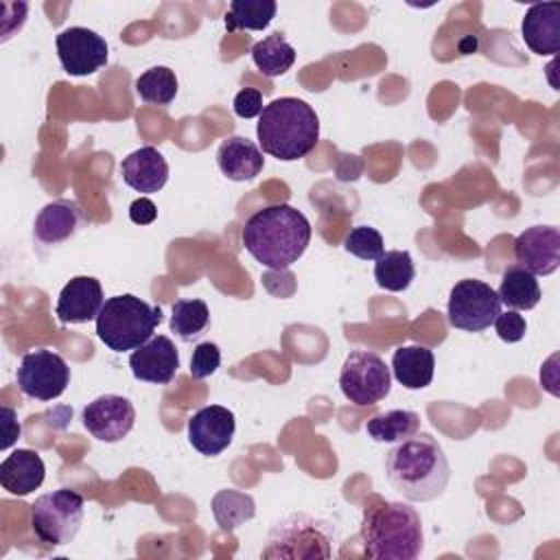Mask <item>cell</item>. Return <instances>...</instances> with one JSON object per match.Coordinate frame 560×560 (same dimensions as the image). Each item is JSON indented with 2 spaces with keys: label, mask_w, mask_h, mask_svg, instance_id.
I'll return each mask as SVG.
<instances>
[{
  "label": "cell",
  "mask_w": 560,
  "mask_h": 560,
  "mask_svg": "<svg viewBox=\"0 0 560 560\" xmlns=\"http://www.w3.org/2000/svg\"><path fill=\"white\" fill-rule=\"evenodd\" d=\"M234 114L241 118H254L262 112V94L256 88H243L232 101Z\"/></svg>",
  "instance_id": "cell-34"
},
{
  "label": "cell",
  "mask_w": 560,
  "mask_h": 560,
  "mask_svg": "<svg viewBox=\"0 0 560 560\" xmlns=\"http://www.w3.org/2000/svg\"><path fill=\"white\" fill-rule=\"evenodd\" d=\"M521 35L536 55H556L560 48V4L538 2L527 9L521 22Z\"/></svg>",
  "instance_id": "cell-19"
},
{
  "label": "cell",
  "mask_w": 560,
  "mask_h": 560,
  "mask_svg": "<svg viewBox=\"0 0 560 560\" xmlns=\"http://www.w3.org/2000/svg\"><path fill=\"white\" fill-rule=\"evenodd\" d=\"M188 442L206 457L223 453L236 431L234 413L221 405H206L188 418Z\"/></svg>",
  "instance_id": "cell-13"
},
{
  "label": "cell",
  "mask_w": 560,
  "mask_h": 560,
  "mask_svg": "<svg viewBox=\"0 0 560 560\" xmlns=\"http://www.w3.org/2000/svg\"><path fill=\"white\" fill-rule=\"evenodd\" d=\"M343 249L361 260H376L385 252V243L376 228L357 225L346 234Z\"/></svg>",
  "instance_id": "cell-31"
},
{
  "label": "cell",
  "mask_w": 560,
  "mask_h": 560,
  "mask_svg": "<svg viewBox=\"0 0 560 560\" xmlns=\"http://www.w3.org/2000/svg\"><path fill=\"white\" fill-rule=\"evenodd\" d=\"M44 459L31 448L13 451L0 464V483L7 492L15 497H24L37 490L44 483Z\"/></svg>",
  "instance_id": "cell-21"
},
{
  "label": "cell",
  "mask_w": 560,
  "mask_h": 560,
  "mask_svg": "<svg viewBox=\"0 0 560 560\" xmlns=\"http://www.w3.org/2000/svg\"><path fill=\"white\" fill-rule=\"evenodd\" d=\"M177 77L166 66H153L136 79V92L144 103L168 105L177 94Z\"/></svg>",
  "instance_id": "cell-30"
},
{
  "label": "cell",
  "mask_w": 560,
  "mask_h": 560,
  "mask_svg": "<svg viewBox=\"0 0 560 560\" xmlns=\"http://www.w3.org/2000/svg\"><path fill=\"white\" fill-rule=\"evenodd\" d=\"M494 328H497L499 339H503L508 343H516V341H521L525 337L527 322H525V317L518 311L510 308V311H503V313L497 315Z\"/></svg>",
  "instance_id": "cell-33"
},
{
  "label": "cell",
  "mask_w": 560,
  "mask_h": 560,
  "mask_svg": "<svg viewBox=\"0 0 560 560\" xmlns=\"http://www.w3.org/2000/svg\"><path fill=\"white\" fill-rule=\"evenodd\" d=\"M385 477L407 501L424 503L446 490L451 466L440 442L429 433L416 431L387 451Z\"/></svg>",
  "instance_id": "cell-1"
},
{
  "label": "cell",
  "mask_w": 560,
  "mask_h": 560,
  "mask_svg": "<svg viewBox=\"0 0 560 560\" xmlns=\"http://www.w3.org/2000/svg\"><path fill=\"white\" fill-rule=\"evenodd\" d=\"M103 304L101 282L92 276H74L61 289L55 313L61 324H85L98 317Z\"/></svg>",
  "instance_id": "cell-16"
},
{
  "label": "cell",
  "mask_w": 560,
  "mask_h": 560,
  "mask_svg": "<svg viewBox=\"0 0 560 560\" xmlns=\"http://www.w3.org/2000/svg\"><path fill=\"white\" fill-rule=\"evenodd\" d=\"M420 429V416L409 409H389L372 416L365 431L374 442H400Z\"/></svg>",
  "instance_id": "cell-25"
},
{
  "label": "cell",
  "mask_w": 560,
  "mask_h": 560,
  "mask_svg": "<svg viewBox=\"0 0 560 560\" xmlns=\"http://www.w3.org/2000/svg\"><path fill=\"white\" fill-rule=\"evenodd\" d=\"M278 4L273 0H234L225 13V28L234 31H262L276 18Z\"/></svg>",
  "instance_id": "cell-29"
},
{
  "label": "cell",
  "mask_w": 560,
  "mask_h": 560,
  "mask_svg": "<svg viewBox=\"0 0 560 560\" xmlns=\"http://www.w3.org/2000/svg\"><path fill=\"white\" fill-rule=\"evenodd\" d=\"M212 514L223 532H234L238 525L254 518L256 503L249 494L234 488H225L212 497Z\"/></svg>",
  "instance_id": "cell-27"
},
{
  "label": "cell",
  "mask_w": 560,
  "mask_h": 560,
  "mask_svg": "<svg viewBox=\"0 0 560 560\" xmlns=\"http://www.w3.org/2000/svg\"><path fill=\"white\" fill-rule=\"evenodd\" d=\"M499 313L501 300L497 291L477 278L459 280L448 293L446 315L453 328L481 332L494 324Z\"/></svg>",
  "instance_id": "cell-9"
},
{
  "label": "cell",
  "mask_w": 560,
  "mask_h": 560,
  "mask_svg": "<svg viewBox=\"0 0 560 560\" xmlns=\"http://www.w3.org/2000/svg\"><path fill=\"white\" fill-rule=\"evenodd\" d=\"M155 217H158V208H155V203L149 197H138L136 201H131L129 219L136 225H149V223L155 221Z\"/></svg>",
  "instance_id": "cell-36"
},
{
  "label": "cell",
  "mask_w": 560,
  "mask_h": 560,
  "mask_svg": "<svg viewBox=\"0 0 560 560\" xmlns=\"http://www.w3.org/2000/svg\"><path fill=\"white\" fill-rule=\"evenodd\" d=\"M221 363V350L214 341H201L195 346L192 357H190V376L201 381L208 378L210 374L217 372Z\"/></svg>",
  "instance_id": "cell-32"
},
{
  "label": "cell",
  "mask_w": 560,
  "mask_h": 560,
  "mask_svg": "<svg viewBox=\"0 0 560 560\" xmlns=\"http://www.w3.org/2000/svg\"><path fill=\"white\" fill-rule=\"evenodd\" d=\"M219 171L232 182H245L260 175L265 158L260 147L245 136H230L217 149Z\"/></svg>",
  "instance_id": "cell-20"
},
{
  "label": "cell",
  "mask_w": 560,
  "mask_h": 560,
  "mask_svg": "<svg viewBox=\"0 0 560 560\" xmlns=\"http://www.w3.org/2000/svg\"><path fill=\"white\" fill-rule=\"evenodd\" d=\"M55 46L61 68L72 77H88L98 72L109 57L107 42L96 31L85 26L63 28L57 35Z\"/></svg>",
  "instance_id": "cell-11"
},
{
  "label": "cell",
  "mask_w": 560,
  "mask_h": 560,
  "mask_svg": "<svg viewBox=\"0 0 560 560\" xmlns=\"http://www.w3.org/2000/svg\"><path fill=\"white\" fill-rule=\"evenodd\" d=\"M339 387L343 396L359 405H376L392 389V372L381 359V354L372 350H352L339 372Z\"/></svg>",
  "instance_id": "cell-8"
},
{
  "label": "cell",
  "mask_w": 560,
  "mask_h": 560,
  "mask_svg": "<svg viewBox=\"0 0 560 560\" xmlns=\"http://www.w3.org/2000/svg\"><path fill=\"white\" fill-rule=\"evenodd\" d=\"M15 378L24 396L35 400H52L66 392L70 383V368L61 354L37 348L22 357Z\"/></svg>",
  "instance_id": "cell-10"
},
{
  "label": "cell",
  "mask_w": 560,
  "mask_h": 560,
  "mask_svg": "<svg viewBox=\"0 0 560 560\" xmlns=\"http://www.w3.org/2000/svg\"><path fill=\"white\" fill-rule=\"evenodd\" d=\"M416 278V267L411 254L405 249H389L376 258L374 280L385 291H405Z\"/></svg>",
  "instance_id": "cell-26"
},
{
  "label": "cell",
  "mask_w": 560,
  "mask_h": 560,
  "mask_svg": "<svg viewBox=\"0 0 560 560\" xmlns=\"http://www.w3.org/2000/svg\"><path fill=\"white\" fill-rule=\"evenodd\" d=\"M256 138L262 153L293 162L308 155L319 142V118L306 101L280 96L262 107Z\"/></svg>",
  "instance_id": "cell-3"
},
{
  "label": "cell",
  "mask_w": 560,
  "mask_h": 560,
  "mask_svg": "<svg viewBox=\"0 0 560 560\" xmlns=\"http://www.w3.org/2000/svg\"><path fill=\"white\" fill-rule=\"evenodd\" d=\"M363 553L374 560H413L422 553L424 532L416 508L381 501L365 510L361 523Z\"/></svg>",
  "instance_id": "cell-4"
},
{
  "label": "cell",
  "mask_w": 560,
  "mask_h": 560,
  "mask_svg": "<svg viewBox=\"0 0 560 560\" xmlns=\"http://www.w3.org/2000/svg\"><path fill=\"white\" fill-rule=\"evenodd\" d=\"M497 295L501 304L514 311H529L540 302V287L534 273H529L521 265H512L503 271Z\"/></svg>",
  "instance_id": "cell-23"
},
{
  "label": "cell",
  "mask_w": 560,
  "mask_h": 560,
  "mask_svg": "<svg viewBox=\"0 0 560 560\" xmlns=\"http://www.w3.org/2000/svg\"><path fill=\"white\" fill-rule=\"evenodd\" d=\"M210 324V311L203 300H175L171 306V332L182 341L199 339Z\"/></svg>",
  "instance_id": "cell-28"
},
{
  "label": "cell",
  "mask_w": 560,
  "mask_h": 560,
  "mask_svg": "<svg viewBox=\"0 0 560 560\" xmlns=\"http://www.w3.org/2000/svg\"><path fill=\"white\" fill-rule=\"evenodd\" d=\"M337 542L335 523L306 512H291L269 527L260 556L267 560H328Z\"/></svg>",
  "instance_id": "cell-5"
},
{
  "label": "cell",
  "mask_w": 560,
  "mask_h": 560,
  "mask_svg": "<svg viewBox=\"0 0 560 560\" xmlns=\"http://www.w3.org/2000/svg\"><path fill=\"white\" fill-rule=\"evenodd\" d=\"M129 368L138 381L166 385L177 374L179 352L168 337L155 335L129 354Z\"/></svg>",
  "instance_id": "cell-15"
},
{
  "label": "cell",
  "mask_w": 560,
  "mask_h": 560,
  "mask_svg": "<svg viewBox=\"0 0 560 560\" xmlns=\"http://www.w3.org/2000/svg\"><path fill=\"white\" fill-rule=\"evenodd\" d=\"M83 225V212L72 199H55L46 203L33 223V236L42 245H59L72 238Z\"/></svg>",
  "instance_id": "cell-18"
},
{
  "label": "cell",
  "mask_w": 560,
  "mask_h": 560,
  "mask_svg": "<svg viewBox=\"0 0 560 560\" xmlns=\"http://www.w3.org/2000/svg\"><path fill=\"white\" fill-rule=\"evenodd\" d=\"M0 429H2V442H0V448L7 451L11 448L18 440H20V433H22V427L15 418V409L2 405L0 407Z\"/></svg>",
  "instance_id": "cell-35"
},
{
  "label": "cell",
  "mask_w": 560,
  "mask_h": 560,
  "mask_svg": "<svg viewBox=\"0 0 560 560\" xmlns=\"http://www.w3.org/2000/svg\"><path fill=\"white\" fill-rule=\"evenodd\" d=\"M252 59L265 77L276 79L295 63V48L284 39L282 33H271L252 46Z\"/></svg>",
  "instance_id": "cell-24"
},
{
  "label": "cell",
  "mask_w": 560,
  "mask_h": 560,
  "mask_svg": "<svg viewBox=\"0 0 560 560\" xmlns=\"http://www.w3.org/2000/svg\"><path fill=\"white\" fill-rule=\"evenodd\" d=\"M160 322V306H151L133 293H122L105 300L96 317V335L109 350L127 352L147 343Z\"/></svg>",
  "instance_id": "cell-6"
},
{
  "label": "cell",
  "mask_w": 560,
  "mask_h": 560,
  "mask_svg": "<svg viewBox=\"0 0 560 560\" xmlns=\"http://www.w3.org/2000/svg\"><path fill=\"white\" fill-rule=\"evenodd\" d=\"M435 357L424 346H400L392 354L394 378L407 389H422L431 385Z\"/></svg>",
  "instance_id": "cell-22"
},
{
  "label": "cell",
  "mask_w": 560,
  "mask_h": 560,
  "mask_svg": "<svg viewBox=\"0 0 560 560\" xmlns=\"http://www.w3.org/2000/svg\"><path fill=\"white\" fill-rule=\"evenodd\" d=\"M83 497L74 490L59 488L35 499L31 505V527L46 545H68L83 523Z\"/></svg>",
  "instance_id": "cell-7"
},
{
  "label": "cell",
  "mask_w": 560,
  "mask_h": 560,
  "mask_svg": "<svg viewBox=\"0 0 560 560\" xmlns=\"http://www.w3.org/2000/svg\"><path fill=\"white\" fill-rule=\"evenodd\" d=\"M516 262L534 276H549L560 267V230L556 225H532L514 241Z\"/></svg>",
  "instance_id": "cell-14"
},
{
  "label": "cell",
  "mask_w": 560,
  "mask_h": 560,
  "mask_svg": "<svg viewBox=\"0 0 560 560\" xmlns=\"http://www.w3.org/2000/svg\"><path fill=\"white\" fill-rule=\"evenodd\" d=\"M120 175L136 192L151 195L168 182V162L155 147H140L120 162Z\"/></svg>",
  "instance_id": "cell-17"
},
{
  "label": "cell",
  "mask_w": 560,
  "mask_h": 560,
  "mask_svg": "<svg viewBox=\"0 0 560 560\" xmlns=\"http://www.w3.org/2000/svg\"><path fill=\"white\" fill-rule=\"evenodd\" d=\"M311 243L308 219L289 203L256 210L243 228V245L260 265L282 271L298 262Z\"/></svg>",
  "instance_id": "cell-2"
},
{
  "label": "cell",
  "mask_w": 560,
  "mask_h": 560,
  "mask_svg": "<svg viewBox=\"0 0 560 560\" xmlns=\"http://www.w3.org/2000/svg\"><path fill=\"white\" fill-rule=\"evenodd\" d=\"M81 420L92 438L114 444L127 438L133 429L136 409L125 396L103 394L83 407Z\"/></svg>",
  "instance_id": "cell-12"
}]
</instances>
